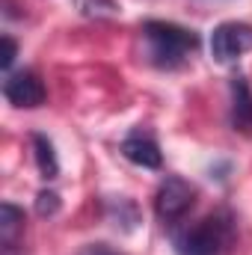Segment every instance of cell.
<instances>
[{
  "instance_id": "obj_5",
  "label": "cell",
  "mask_w": 252,
  "mask_h": 255,
  "mask_svg": "<svg viewBox=\"0 0 252 255\" xmlns=\"http://www.w3.org/2000/svg\"><path fill=\"white\" fill-rule=\"evenodd\" d=\"M3 95L9 104L15 107H24V110H33L39 104H45V86L39 80L36 71H15V74H6L3 80Z\"/></svg>"
},
{
  "instance_id": "obj_7",
  "label": "cell",
  "mask_w": 252,
  "mask_h": 255,
  "mask_svg": "<svg viewBox=\"0 0 252 255\" xmlns=\"http://www.w3.org/2000/svg\"><path fill=\"white\" fill-rule=\"evenodd\" d=\"M24 235V211L3 202L0 205V253L18 255V244Z\"/></svg>"
},
{
  "instance_id": "obj_2",
  "label": "cell",
  "mask_w": 252,
  "mask_h": 255,
  "mask_svg": "<svg viewBox=\"0 0 252 255\" xmlns=\"http://www.w3.org/2000/svg\"><path fill=\"white\" fill-rule=\"evenodd\" d=\"M232 238V226L223 214L202 217L196 226L175 235V253L178 255H220Z\"/></svg>"
},
{
  "instance_id": "obj_10",
  "label": "cell",
  "mask_w": 252,
  "mask_h": 255,
  "mask_svg": "<svg viewBox=\"0 0 252 255\" xmlns=\"http://www.w3.org/2000/svg\"><path fill=\"white\" fill-rule=\"evenodd\" d=\"M36 211L42 214V217H51V214H57L60 211V196L54 190H42L36 196Z\"/></svg>"
},
{
  "instance_id": "obj_3",
  "label": "cell",
  "mask_w": 252,
  "mask_h": 255,
  "mask_svg": "<svg viewBox=\"0 0 252 255\" xmlns=\"http://www.w3.org/2000/svg\"><path fill=\"white\" fill-rule=\"evenodd\" d=\"M193 202H196V187L190 181H184V178H178V175H166L160 181L157 193H154V211L169 226L178 223L193 208Z\"/></svg>"
},
{
  "instance_id": "obj_4",
  "label": "cell",
  "mask_w": 252,
  "mask_h": 255,
  "mask_svg": "<svg viewBox=\"0 0 252 255\" xmlns=\"http://www.w3.org/2000/svg\"><path fill=\"white\" fill-rule=\"evenodd\" d=\"M247 51H252V24L226 21V24L214 27V33H211V57L217 63H235Z\"/></svg>"
},
{
  "instance_id": "obj_12",
  "label": "cell",
  "mask_w": 252,
  "mask_h": 255,
  "mask_svg": "<svg viewBox=\"0 0 252 255\" xmlns=\"http://www.w3.org/2000/svg\"><path fill=\"white\" fill-rule=\"evenodd\" d=\"M80 255H119L113 247H107V244H89V247H83Z\"/></svg>"
},
{
  "instance_id": "obj_11",
  "label": "cell",
  "mask_w": 252,
  "mask_h": 255,
  "mask_svg": "<svg viewBox=\"0 0 252 255\" xmlns=\"http://www.w3.org/2000/svg\"><path fill=\"white\" fill-rule=\"evenodd\" d=\"M15 57H18V45H15V39H12V36H3V57H0L3 71H9V68H12Z\"/></svg>"
},
{
  "instance_id": "obj_1",
  "label": "cell",
  "mask_w": 252,
  "mask_h": 255,
  "mask_svg": "<svg viewBox=\"0 0 252 255\" xmlns=\"http://www.w3.org/2000/svg\"><path fill=\"white\" fill-rule=\"evenodd\" d=\"M142 36L151 51V63L160 68H175L199 48V36L172 21H145Z\"/></svg>"
},
{
  "instance_id": "obj_6",
  "label": "cell",
  "mask_w": 252,
  "mask_h": 255,
  "mask_svg": "<svg viewBox=\"0 0 252 255\" xmlns=\"http://www.w3.org/2000/svg\"><path fill=\"white\" fill-rule=\"evenodd\" d=\"M119 151H122L125 160H130L133 166H142V169H160V163H163L160 145L148 133H142V130H133L130 136H125Z\"/></svg>"
},
{
  "instance_id": "obj_8",
  "label": "cell",
  "mask_w": 252,
  "mask_h": 255,
  "mask_svg": "<svg viewBox=\"0 0 252 255\" xmlns=\"http://www.w3.org/2000/svg\"><path fill=\"white\" fill-rule=\"evenodd\" d=\"M232 128L241 133H252V89L247 77L232 80Z\"/></svg>"
},
{
  "instance_id": "obj_9",
  "label": "cell",
  "mask_w": 252,
  "mask_h": 255,
  "mask_svg": "<svg viewBox=\"0 0 252 255\" xmlns=\"http://www.w3.org/2000/svg\"><path fill=\"white\" fill-rule=\"evenodd\" d=\"M33 148H36V163H39L42 178H45V181L57 178V175H60V160H57L54 142H51L45 133H33Z\"/></svg>"
}]
</instances>
